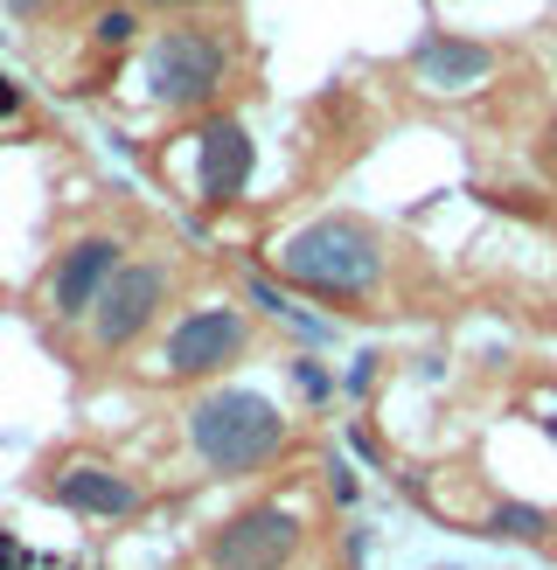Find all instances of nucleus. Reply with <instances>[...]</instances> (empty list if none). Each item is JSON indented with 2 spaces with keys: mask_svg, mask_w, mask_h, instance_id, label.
<instances>
[{
  "mask_svg": "<svg viewBox=\"0 0 557 570\" xmlns=\"http://www.w3.org/2000/svg\"><path fill=\"white\" fill-rule=\"evenodd\" d=\"M133 28H139V14H133V8H105L91 36H98L105 49H126V42H133Z\"/></svg>",
  "mask_w": 557,
  "mask_h": 570,
  "instance_id": "12",
  "label": "nucleus"
},
{
  "mask_svg": "<svg viewBox=\"0 0 557 570\" xmlns=\"http://www.w3.org/2000/svg\"><path fill=\"white\" fill-rule=\"evenodd\" d=\"M133 8H188V0H133Z\"/></svg>",
  "mask_w": 557,
  "mask_h": 570,
  "instance_id": "17",
  "label": "nucleus"
},
{
  "mask_svg": "<svg viewBox=\"0 0 557 570\" xmlns=\"http://www.w3.org/2000/svg\"><path fill=\"white\" fill-rule=\"evenodd\" d=\"M119 265H126V258H119V237H77V244L63 250V265H56V278H49V306L63 313V321L91 313Z\"/></svg>",
  "mask_w": 557,
  "mask_h": 570,
  "instance_id": "8",
  "label": "nucleus"
},
{
  "mask_svg": "<svg viewBox=\"0 0 557 570\" xmlns=\"http://www.w3.org/2000/svg\"><path fill=\"white\" fill-rule=\"evenodd\" d=\"M370 362H377V355H362V362L349 368V390H355V396H362V390H370V376H377V368H370Z\"/></svg>",
  "mask_w": 557,
  "mask_h": 570,
  "instance_id": "16",
  "label": "nucleus"
},
{
  "mask_svg": "<svg viewBox=\"0 0 557 570\" xmlns=\"http://www.w3.org/2000/svg\"><path fill=\"white\" fill-rule=\"evenodd\" d=\"M223 70H231V49H223L209 28H167V36L154 42L147 56V83H154V98L160 105H209L223 91Z\"/></svg>",
  "mask_w": 557,
  "mask_h": 570,
  "instance_id": "3",
  "label": "nucleus"
},
{
  "mask_svg": "<svg viewBox=\"0 0 557 570\" xmlns=\"http://www.w3.org/2000/svg\"><path fill=\"white\" fill-rule=\"evenodd\" d=\"M28 105V91H21V83L14 77H0V119H14V111Z\"/></svg>",
  "mask_w": 557,
  "mask_h": 570,
  "instance_id": "15",
  "label": "nucleus"
},
{
  "mask_svg": "<svg viewBox=\"0 0 557 570\" xmlns=\"http://www.w3.org/2000/svg\"><path fill=\"white\" fill-rule=\"evenodd\" d=\"M300 535H306L300 508L258 501V508H244V515H231L209 535V570H286Z\"/></svg>",
  "mask_w": 557,
  "mask_h": 570,
  "instance_id": "4",
  "label": "nucleus"
},
{
  "mask_svg": "<svg viewBox=\"0 0 557 570\" xmlns=\"http://www.w3.org/2000/svg\"><path fill=\"white\" fill-rule=\"evenodd\" d=\"M328 473H334V480H328V488H334V501H355V494H362V480H355V473H349L342 460H334Z\"/></svg>",
  "mask_w": 557,
  "mask_h": 570,
  "instance_id": "14",
  "label": "nucleus"
},
{
  "mask_svg": "<svg viewBox=\"0 0 557 570\" xmlns=\"http://www.w3.org/2000/svg\"><path fill=\"white\" fill-rule=\"evenodd\" d=\"M167 299V272L160 265H119L111 272V285L98 293L91 306V334H98V348H126V341L147 334V321L160 313Z\"/></svg>",
  "mask_w": 557,
  "mask_h": 570,
  "instance_id": "6",
  "label": "nucleus"
},
{
  "mask_svg": "<svg viewBox=\"0 0 557 570\" xmlns=\"http://www.w3.org/2000/svg\"><path fill=\"white\" fill-rule=\"evenodd\" d=\"M544 529H550V515H544V508H522V501H501L488 515V535H522V543H529V535H544Z\"/></svg>",
  "mask_w": 557,
  "mask_h": 570,
  "instance_id": "11",
  "label": "nucleus"
},
{
  "mask_svg": "<svg viewBox=\"0 0 557 570\" xmlns=\"http://www.w3.org/2000/svg\"><path fill=\"white\" fill-rule=\"evenodd\" d=\"M188 445L195 460L223 480H244L278 460V445H286V417H278L272 396L258 390H209L188 404Z\"/></svg>",
  "mask_w": 557,
  "mask_h": 570,
  "instance_id": "1",
  "label": "nucleus"
},
{
  "mask_svg": "<svg viewBox=\"0 0 557 570\" xmlns=\"http://www.w3.org/2000/svg\"><path fill=\"white\" fill-rule=\"evenodd\" d=\"M188 8H216V0H188Z\"/></svg>",
  "mask_w": 557,
  "mask_h": 570,
  "instance_id": "18",
  "label": "nucleus"
},
{
  "mask_svg": "<svg viewBox=\"0 0 557 570\" xmlns=\"http://www.w3.org/2000/svg\"><path fill=\"white\" fill-rule=\"evenodd\" d=\"M278 272L293 285H306V293L362 299L383 278V244H377L370 223H355V216H321V223H306V230H293L278 244Z\"/></svg>",
  "mask_w": 557,
  "mask_h": 570,
  "instance_id": "2",
  "label": "nucleus"
},
{
  "mask_svg": "<svg viewBox=\"0 0 557 570\" xmlns=\"http://www.w3.org/2000/svg\"><path fill=\"white\" fill-rule=\"evenodd\" d=\"M49 494L63 508H77V515H133L139 508V488L126 473H111L105 460H63L49 480Z\"/></svg>",
  "mask_w": 557,
  "mask_h": 570,
  "instance_id": "9",
  "label": "nucleus"
},
{
  "mask_svg": "<svg viewBox=\"0 0 557 570\" xmlns=\"http://www.w3.org/2000/svg\"><path fill=\"white\" fill-rule=\"evenodd\" d=\"M251 348V321L237 306H195L188 321L160 341V368L167 376H216Z\"/></svg>",
  "mask_w": 557,
  "mask_h": 570,
  "instance_id": "5",
  "label": "nucleus"
},
{
  "mask_svg": "<svg viewBox=\"0 0 557 570\" xmlns=\"http://www.w3.org/2000/svg\"><path fill=\"white\" fill-rule=\"evenodd\" d=\"M293 383H300L306 396H328V390H334V383H328V368H321V362H293Z\"/></svg>",
  "mask_w": 557,
  "mask_h": 570,
  "instance_id": "13",
  "label": "nucleus"
},
{
  "mask_svg": "<svg viewBox=\"0 0 557 570\" xmlns=\"http://www.w3.org/2000/svg\"><path fill=\"white\" fill-rule=\"evenodd\" d=\"M251 160H258V147H251V126L244 119H209L203 139H195V181H203V203H237L244 181H251Z\"/></svg>",
  "mask_w": 557,
  "mask_h": 570,
  "instance_id": "7",
  "label": "nucleus"
},
{
  "mask_svg": "<svg viewBox=\"0 0 557 570\" xmlns=\"http://www.w3.org/2000/svg\"><path fill=\"white\" fill-rule=\"evenodd\" d=\"M495 70V49L488 42H467V36H426L411 49V77L426 91H473Z\"/></svg>",
  "mask_w": 557,
  "mask_h": 570,
  "instance_id": "10",
  "label": "nucleus"
}]
</instances>
